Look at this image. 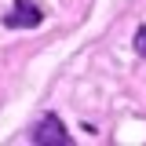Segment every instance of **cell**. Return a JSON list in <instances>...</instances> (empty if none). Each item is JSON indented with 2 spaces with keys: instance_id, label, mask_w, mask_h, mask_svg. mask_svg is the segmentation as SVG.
<instances>
[{
  "instance_id": "obj_3",
  "label": "cell",
  "mask_w": 146,
  "mask_h": 146,
  "mask_svg": "<svg viewBox=\"0 0 146 146\" xmlns=\"http://www.w3.org/2000/svg\"><path fill=\"white\" fill-rule=\"evenodd\" d=\"M135 55H143V58H146V26L135 29Z\"/></svg>"
},
{
  "instance_id": "obj_2",
  "label": "cell",
  "mask_w": 146,
  "mask_h": 146,
  "mask_svg": "<svg viewBox=\"0 0 146 146\" xmlns=\"http://www.w3.org/2000/svg\"><path fill=\"white\" fill-rule=\"evenodd\" d=\"M0 22L7 29H36V26H44V7L36 0H15Z\"/></svg>"
},
{
  "instance_id": "obj_1",
  "label": "cell",
  "mask_w": 146,
  "mask_h": 146,
  "mask_svg": "<svg viewBox=\"0 0 146 146\" xmlns=\"http://www.w3.org/2000/svg\"><path fill=\"white\" fill-rule=\"evenodd\" d=\"M29 143H36V146H73V135H70V128L62 124L58 113H44L29 128Z\"/></svg>"
}]
</instances>
